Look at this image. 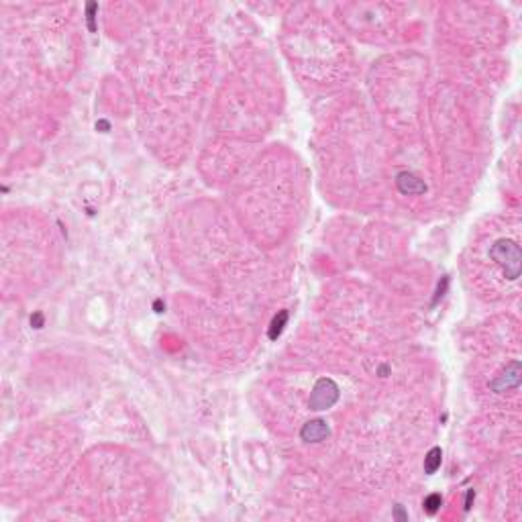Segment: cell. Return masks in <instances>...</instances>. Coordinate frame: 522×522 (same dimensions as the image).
<instances>
[{
    "label": "cell",
    "mask_w": 522,
    "mask_h": 522,
    "mask_svg": "<svg viewBox=\"0 0 522 522\" xmlns=\"http://www.w3.org/2000/svg\"><path fill=\"white\" fill-rule=\"evenodd\" d=\"M492 390L496 394H502V392H510V390H516L520 386V361H512L506 365V369L498 375L494 382L490 384Z\"/></svg>",
    "instance_id": "obj_3"
},
{
    "label": "cell",
    "mask_w": 522,
    "mask_h": 522,
    "mask_svg": "<svg viewBox=\"0 0 522 522\" xmlns=\"http://www.w3.org/2000/svg\"><path fill=\"white\" fill-rule=\"evenodd\" d=\"M108 127H110V125H108L106 121H100V123H96V129H104V133L108 131Z\"/></svg>",
    "instance_id": "obj_15"
},
{
    "label": "cell",
    "mask_w": 522,
    "mask_h": 522,
    "mask_svg": "<svg viewBox=\"0 0 522 522\" xmlns=\"http://www.w3.org/2000/svg\"><path fill=\"white\" fill-rule=\"evenodd\" d=\"M328 435H330L328 424H326L324 420H320V418L306 422L302 429H300V439H302L304 443H322Z\"/></svg>",
    "instance_id": "obj_5"
},
{
    "label": "cell",
    "mask_w": 522,
    "mask_h": 522,
    "mask_svg": "<svg viewBox=\"0 0 522 522\" xmlns=\"http://www.w3.org/2000/svg\"><path fill=\"white\" fill-rule=\"evenodd\" d=\"M388 371H390V369H388V365H382V367H379V373H382V375H386Z\"/></svg>",
    "instance_id": "obj_16"
},
{
    "label": "cell",
    "mask_w": 522,
    "mask_h": 522,
    "mask_svg": "<svg viewBox=\"0 0 522 522\" xmlns=\"http://www.w3.org/2000/svg\"><path fill=\"white\" fill-rule=\"evenodd\" d=\"M447 286H449V277L445 275V277H443V283H439V288H437V294H435V300H433V304H437V302H439V298H443V296H445V290H447Z\"/></svg>",
    "instance_id": "obj_10"
},
{
    "label": "cell",
    "mask_w": 522,
    "mask_h": 522,
    "mask_svg": "<svg viewBox=\"0 0 522 522\" xmlns=\"http://www.w3.org/2000/svg\"><path fill=\"white\" fill-rule=\"evenodd\" d=\"M341 398V390L339 386L333 382L330 377H320L318 382L314 384L310 398H308V408L310 410H328L333 408Z\"/></svg>",
    "instance_id": "obj_2"
},
{
    "label": "cell",
    "mask_w": 522,
    "mask_h": 522,
    "mask_svg": "<svg viewBox=\"0 0 522 522\" xmlns=\"http://www.w3.org/2000/svg\"><path fill=\"white\" fill-rule=\"evenodd\" d=\"M441 506H443V496L441 494H429L424 498V502H422V508H424V512L429 514V516H435L439 510H441Z\"/></svg>",
    "instance_id": "obj_8"
},
{
    "label": "cell",
    "mask_w": 522,
    "mask_h": 522,
    "mask_svg": "<svg viewBox=\"0 0 522 522\" xmlns=\"http://www.w3.org/2000/svg\"><path fill=\"white\" fill-rule=\"evenodd\" d=\"M490 257L502 267L506 279L514 281L520 277L522 271V251L512 239H498L490 247Z\"/></svg>",
    "instance_id": "obj_1"
},
{
    "label": "cell",
    "mask_w": 522,
    "mask_h": 522,
    "mask_svg": "<svg viewBox=\"0 0 522 522\" xmlns=\"http://www.w3.org/2000/svg\"><path fill=\"white\" fill-rule=\"evenodd\" d=\"M153 310H155V312H163V310H165V304H163L161 300H155V302H153Z\"/></svg>",
    "instance_id": "obj_14"
},
{
    "label": "cell",
    "mask_w": 522,
    "mask_h": 522,
    "mask_svg": "<svg viewBox=\"0 0 522 522\" xmlns=\"http://www.w3.org/2000/svg\"><path fill=\"white\" fill-rule=\"evenodd\" d=\"M288 318H290L288 310H279V312L271 318V322H269V330H267L269 341H275V339L283 333V328H286V324H288Z\"/></svg>",
    "instance_id": "obj_6"
},
{
    "label": "cell",
    "mask_w": 522,
    "mask_h": 522,
    "mask_svg": "<svg viewBox=\"0 0 522 522\" xmlns=\"http://www.w3.org/2000/svg\"><path fill=\"white\" fill-rule=\"evenodd\" d=\"M394 518H396V520H408V514L404 512V508H402L400 504L394 508Z\"/></svg>",
    "instance_id": "obj_13"
},
{
    "label": "cell",
    "mask_w": 522,
    "mask_h": 522,
    "mask_svg": "<svg viewBox=\"0 0 522 522\" xmlns=\"http://www.w3.org/2000/svg\"><path fill=\"white\" fill-rule=\"evenodd\" d=\"M441 463H443V449L433 447L424 457V473L426 476H433V473H437V469L441 467Z\"/></svg>",
    "instance_id": "obj_7"
},
{
    "label": "cell",
    "mask_w": 522,
    "mask_h": 522,
    "mask_svg": "<svg viewBox=\"0 0 522 522\" xmlns=\"http://www.w3.org/2000/svg\"><path fill=\"white\" fill-rule=\"evenodd\" d=\"M396 188L404 196H420L426 192V184L412 172H400L396 176Z\"/></svg>",
    "instance_id": "obj_4"
},
{
    "label": "cell",
    "mask_w": 522,
    "mask_h": 522,
    "mask_svg": "<svg viewBox=\"0 0 522 522\" xmlns=\"http://www.w3.org/2000/svg\"><path fill=\"white\" fill-rule=\"evenodd\" d=\"M43 324H45L43 314H41V312H35V314L31 316V326H33V328H43Z\"/></svg>",
    "instance_id": "obj_11"
},
{
    "label": "cell",
    "mask_w": 522,
    "mask_h": 522,
    "mask_svg": "<svg viewBox=\"0 0 522 522\" xmlns=\"http://www.w3.org/2000/svg\"><path fill=\"white\" fill-rule=\"evenodd\" d=\"M473 500H476V492H473V490H467V496H465V506H463V510H465V512H469V510H471V506H473Z\"/></svg>",
    "instance_id": "obj_12"
},
{
    "label": "cell",
    "mask_w": 522,
    "mask_h": 522,
    "mask_svg": "<svg viewBox=\"0 0 522 522\" xmlns=\"http://www.w3.org/2000/svg\"><path fill=\"white\" fill-rule=\"evenodd\" d=\"M96 10H98V4H96V2H88V4H86V20H88V29H90V33H96V22H94Z\"/></svg>",
    "instance_id": "obj_9"
}]
</instances>
